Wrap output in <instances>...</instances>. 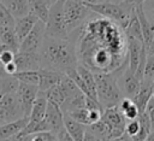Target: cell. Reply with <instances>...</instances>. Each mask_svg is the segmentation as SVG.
I'll list each match as a JSON object with an SVG mask.
<instances>
[{"instance_id":"cell-1","label":"cell","mask_w":154,"mask_h":141,"mask_svg":"<svg viewBox=\"0 0 154 141\" xmlns=\"http://www.w3.org/2000/svg\"><path fill=\"white\" fill-rule=\"evenodd\" d=\"M38 53L41 57V69L53 70L64 75L77 69L76 42L69 36L65 39L45 36Z\"/></svg>"},{"instance_id":"cell-2","label":"cell","mask_w":154,"mask_h":141,"mask_svg":"<svg viewBox=\"0 0 154 141\" xmlns=\"http://www.w3.org/2000/svg\"><path fill=\"white\" fill-rule=\"evenodd\" d=\"M128 66V61L120 67L111 72H97L95 74L96 81V95L100 105L103 108L119 105L120 100L124 98L118 84V78L122 72Z\"/></svg>"},{"instance_id":"cell-3","label":"cell","mask_w":154,"mask_h":141,"mask_svg":"<svg viewBox=\"0 0 154 141\" xmlns=\"http://www.w3.org/2000/svg\"><path fill=\"white\" fill-rule=\"evenodd\" d=\"M84 4L88 6V8L93 13L100 14L103 18L116 22L123 29L128 25L135 8V4L131 2L130 0H123L119 2L106 0L97 4H88V2H84Z\"/></svg>"},{"instance_id":"cell-4","label":"cell","mask_w":154,"mask_h":141,"mask_svg":"<svg viewBox=\"0 0 154 141\" xmlns=\"http://www.w3.org/2000/svg\"><path fill=\"white\" fill-rule=\"evenodd\" d=\"M64 19L67 34L81 27L90 13H93L88 6L79 0H64Z\"/></svg>"},{"instance_id":"cell-5","label":"cell","mask_w":154,"mask_h":141,"mask_svg":"<svg viewBox=\"0 0 154 141\" xmlns=\"http://www.w3.org/2000/svg\"><path fill=\"white\" fill-rule=\"evenodd\" d=\"M64 0H57L49 6L46 20V36L65 39L69 36L64 19Z\"/></svg>"},{"instance_id":"cell-6","label":"cell","mask_w":154,"mask_h":141,"mask_svg":"<svg viewBox=\"0 0 154 141\" xmlns=\"http://www.w3.org/2000/svg\"><path fill=\"white\" fill-rule=\"evenodd\" d=\"M0 117L5 123L24 117V112L16 92H10L0 96Z\"/></svg>"},{"instance_id":"cell-7","label":"cell","mask_w":154,"mask_h":141,"mask_svg":"<svg viewBox=\"0 0 154 141\" xmlns=\"http://www.w3.org/2000/svg\"><path fill=\"white\" fill-rule=\"evenodd\" d=\"M46 36V24L42 20H37L30 33L20 41L19 51L20 52H30V53H38L42 42Z\"/></svg>"},{"instance_id":"cell-8","label":"cell","mask_w":154,"mask_h":141,"mask_svg":"<svg viewBox=\"0 0 154 141\" xmlns=\"http://www.w3.org/2000/svg\"><path fill=\"white\" fill-rule=\"evenodd\" d=\"M101 121H103L112 130V139L120 136L125 131L126 118L124 117L123 112L120 111L119 106H112L103 108L101 114Z\"/></svg>"},{"instance_id":"cell-9","label":"cell","mask_w":154,"mask_h":141,"mask_svg":"<svg viewBox=\"0 0 154 141\" xmlns=\"http://www.w3.org/2000/svg\"><path fill=\"white\" fill-rule=\"evenodd\" d=\"M16 93H17V96L20 101V105H22V108L24 112V117L29 118L34 100L36 99L37 93H38V86L19 82Z\"/></svg>"},{"instance_id":"cell-10","label":"cell","mask_w":154,"mask_h":141,"mask_svg":"<svg viewBox=\"0 0 154 141\" xmlns=\"http://www.w3.org/2000/svg\"><path fill=\"white\" fill-rule=\"evenodd\" d=\"M45 122L47 124L48 131H52L54 134H58L64 128V112L61 111L60 106L48 101L46 114H45Z\"/></svg>"},{"instance_id":"cell-11","label":"cell","mask_w":154,"mask_h":141,"mask_svg":"<svg viewBox=\"0 0 154 141\" xmlns=\"http://www.w3.org/2000/svg\"><path fill=\"white\" fill-rule=\"evenodd\" d=\"M13 61L16 63L18 71L40 70L41 69L40 53H30V52H20V51H18L14 54Z\"/></svg>"},{"instance_id":"cell-12","label":"cell","mask_w":154,"mask_h":141,"mask_svg":"<svg viewBox=\"0 0 154 141\" xmlns=\"http://www.w3.org/2000/svg\"><path fill=\"white\" fill-rule=\"evenodd\" d=\"M119 80L122 81V84H119V88H122V93L126 96L132 99L137 92L140 90L141 87V81L135 76L134 72H131L128 66L125 67V70L122 72V75L119 76Z\"/></svg>"},{"instance_id":"cell-13","label":"cell","mask_w":154,"mask_h":141,"mask_svg":"<svg viewBox=\"0 0 154 141\" xmlns=\"http://www.w3.org/2000/svg\"><path fill=\"white\" fill-rule=\"evenodd\" d=\"M135 12H136V16H137L140 25H141L144 46H146V48H148L154 39V24L152 22H149L147 18V16L143 11V2L135 4Z\"/></svg>"},{"instance_id":"cell-14","label":"cell","mask_w":154,"mask_h":141,"mask_svg":"<svg viewBox=\"0 0 154 141\" xmlns=\"http://www.w3.org/2000/svg\"><path fill=\"white\" fill-rule=\"evenodd\" d=\"M37 20L38 19L31 13H28L23 17L16 18V20H14V31H16L17 37H18L19 41H22L30 33V30L34 28V25L36 24Z\"/></svg>"},{"instance_id":"cell-15","label":"cell","mask_w":154,"mask_h":141,"mask_svg":"<svg viewBox=\"0 0 154 141\" xmlns=\"http://www.w3.org/2000/svg\"><path fill=\"white\" fill-rule=\"evenodd\" d=\"M152 84H153V82H150V81H142V82H141L140 90H138L137 94L132 98V101H134L135 105L137 106L140 113H142V112L146 111L147 104H148L149 99H150L152 95H153Z\"/></svg>"},{"instance_id":"cell-16","label":"cell","mask_w":154,"mask_h":141,"mask_svg":"<svg viewBox=\"0 0 154 141\" xmlns=\"http://www.w3.org/2000/svg\"><path fill=\"white\" fill-rule=\"evenodd\" d=\"M64 74L47 70V69H40V81H38V90L40 92H47L51 87L55 86L60 82Z\"/></svg>"},{"instance_id":"cell-17","label":"cell","mask_w":154,"mask_h":141,"mask_svg":"<svg viewBox=\"0 0 154 141\" xmlns=\"http://www.w3.org/2000/svg\"><path fill=\"white\" fill-rule=\"evenodd\" d=\"M77 74L81 76V78L83 80L84 84L87 86V89L89 92V96L97 100V95H96V81H95V74L88 69L87 66H84L83 64L78 63L77 65ZM99 101V100H97Z\"/></svg>"},{"instance_id":"cell-18","label":"cell","mask_w":154,"mask_h":141,"mask_svg":"<svg viewBox=\"0 0 154 141\" xmlns=\"http://www.w3.org/2000/svg\"><path fill=\"white\" fill-rule=\"evenodd\" d=\"M64 127L73 141H83L85 134V125L75 121L69 114L64 113Z\"/></svg>"},{"instance_id":"cell-19","label":"cell","mask_w":154,"mask_h":141,"mask_svg":"<svg viewBox=\"0 0 154 141\" xmlns=\"http://www.w3.org/2000/svg\"><path fill=\"white\" fill-rule=\"evenodd\" d=\"M47 102H48V100L46 98V94L43 92H40L38 90L37 96L34 100V104H32V107H31V112H30L29 119L30 121H42L45 118V114H46Z\"/></svg>"},{"instance_id":"cell-20","label":"cell","mask_w":154,"mask_h":141,"mask_svg":"<svg viewBox=\"0 0 154 141\" xmlns=\"http://www.w3.org/2000/svg\"><path fill=\"white\" fill-rule=\"evenodd\" d=\"M29 118L28 117H23L19 118L17 121H12V122H7L0 125V140L1 139H8L11 136H13L14 134L19 133L28 123Z\"/></svg>"},{"instance_id":"cell-21","label":"cell","mask_w":154,"mask_h":141,"mask_svg":"<svg viewBox=\"0 0 154 141\" xmlns=\"http://www.w3.org/2000/svg\"><path fill=\"white\" fill-rule=\"evenodd\" d=\"M19 43L20 41L17 37L14 28H0V45H4L17 53L19 51Z\"/></svg>"},{"instance_id":"cell-22","label":"cell","mask_w":154,"mask_h":141,"mask_svg":"<svg viewBox=\"0 0 154 141\" xmlns=\"http://www.w3.org/2000/svg\"><path fill=\"white\" fill-rule=\"evenodd\" d=\"M1 2L14 18H19L29 13V0H1Z\"/></svg>"},{"instance_id":"cell-23","label":"cell","mask_w":154,"mask_h":141,"mask_svg":"<svg viewBox=\"0 0 154 141\" xmlns=\"http://www.w3.org/2000/svg\"><path fill=\"white\" fill-rule=\"evenodd\" d=\"M85 130L99 137L101 141H108L112 139V130L111 128L101 119H99L95 123H91L89 125H85Z\"/></svg>"},{"instance_id":"cell-24","label":"cell","mask_w":154,"mask_h":141,"mask_svg":"<svg viewBox=\"0 0 154 141\" xmlns=\"http://www.w3.org/2000/svg\"><path fill=\"white\" fill-rule=\"evenodd\" d=\"M49 6L45 0H29V13L34 14L37 19L46 23L48 18Z\"/></svg>"},{"instance_id":"cell-25","label":"cell","mask_w":154,"mask_h":141,"mask_svg":"<svg viewBox=\"0 0 154 141\" xmlns=\"http://www.w3.org/2000/svg\"><path fill=\"white\" fill-rule=\"evenodd\" d=\"M118 106H119L120 111L123 112V114H124V117H125L126 119L131 121V119L138 118L140 111H138L137 106L135 105V102L132 101V99L124 96V98L120 100V102H119Z\"/></svg>"},{"instance_id":"cell-26","label":"cell","mask_w":154,"mask_h":141,"mask_svg":"<svg viewBox=\"0 0 154 141\" xmlns=\"http://www.w3.org/2000/svg\"><path fill=\"white\" fill-rule=\"evenodd\" d=\"M45 94H46V98L48 101H51L58 106H61L63 102L65 101V93L60 86V82L57 83L55 86L51 87L47 92H45Z\"/></svg>"},{"instance_id":"cell-27","label":"cell","mask_w":154,"mask_h":141,"mask_svg":"<svg viewBox=\"0 0 154 141\" xmlns=\"http://www.w3.org/2000/svg\"><path fill=\"white\" fill-rule=\"evenodd\" d=\"M19 82L36 84L38 86L40 81V70H26V71H18L13 75Z\"/></svg>"},{"instance_id":"cell-28","label":"cell","mask_w":154,"mask_h":141,"mask_svg":"<svg viewBox=\"0 0 154 141\" xmlns=\"http://www.w3.org/2000/svg\"><path fill=\"white\" fill-rule=\"evenodd\" d=\"M23 133L25 134H37V133H42V131H48L47 124L45 122V119L42 121H28L26 125L22 129Z\"/></svg>"},{"instance_id":"cell-29","label":"cell","mask_w":154,"mask_h":141,"mask_svg":"<svg viewBox=\"0 0 154 141\" xmlns=\"http://www.w3.org/2000/svg\"><path fill=\"white\" fill-rule=\"evenodd\" d=\"M16 18L0 0V28H14Z\"/></svg>"},{"instance_id":"cell-30","label":"cell","mask_w":154,"mask_h":141,"mask_svg":"<svg viewBox=\"0 0 154 141\" xmlns=\"http://www.w3.org/2000/svg\"><path fill=\"white\" fill-rule=\"evenodd\" d=\"M66 114H69L71 118H73L75 121L84 124V125H89L90 124V119H89V108L87 107H79V108H75L70 112H67Z\"/></svg>"},{"instance_id":"cell-31","label":"cell","mask_w":154,"mask_h":141,"mask_svg":"<svg viewBox=\"0 0 154 141\" xmlns=\"http://www.w3.org/2000/svg\"><path fill=\"white\" fill-rule=\"evenodd\" d=\"M153 80H154V52L153 53H147V60H146V66H144V72H143V80L142 81L153 82Z\"/></svg>"},{"instance_id":"cell-32","label":"cell","mask_w":154,"mask_h":141,"mask_svg":"<svg viewBox=\"0 0 154 141\" xmlns=\"http://www.w3.org/2000/svg\"><path fill=\"white\" fill-rule=\"evenodd\" d=\"M14 54H16V52H13L11 48H8L4 45H0V63L2 65L12 61L14 59Z\"/></svg>"},{"instance_id":"cell-33","label":"cell","mask_w":154,"mask_h":141,"mask_svg":"<svg viewBox=\"0 0 154 141\" xmlns=\"http://www.w3.org/2000/svg\"><path fill=\"white\" fill-rule=\"evenodd\" d=\"M138 131H140V122H138L137 118L126 122V125H125V133H126L128 135H130V136L132 137V136H135Z\"/></svg>"},{"instance_id":"cell-34","label":"cell","mask_w":154,"mask_h":141,"mask_svg":"<svg viewBox=\"0 0 154 141\" xmlns=\"http://www.w3.org/2000/svg\"><path fill=\"white\" fill-rule=\"evenodd\" d=\"M146 112L149 117V122H150V128H152V131H154V98L152 96L147 104V107H146Z\"/></svg>"},{"instance_id":"cell-35","label":"cell","mask_w":154,"mask_h":141,"mask_svg":"<svg viewBox=\"0 0 154 141\" xmlns=\"http://www.w3.org/2000/svg\"><path fill=\"white\" fill-rule=\"evenodd\" d=\"M32 135L34 134H25V133H23L20 130L19 133H17L13 136H11V140L12 141H31Z\"/></svg>"},{"instance_id":"cell-36","label":"cell","mask_w":154,"mask_h":141,"mask_svg":"<svg viewBox=\"0 0 154 141\" xmlns=\"http://www.w3.org/2000/svg\"><path fill=\"white\" fill-rule=\"evenodd\" d=\"M57 137H58V141H73V139L70 136V134L66 131L65 127L57 134Z\"/></svg>"},{"instance_id":"cell-37","label":"cell","mask_w":154,"mask_h":141,"mask_svg":"<svg viewBox=\"0 0 154 141\" xmlns=\"http://www.w3.org/2000/svg\"><path fill=\"white\" fill-rule=\"evenodd\" d=\"M4 67H5V71L8 74V75H11V76H13L16 72H18V69H17V65H16V63L12 60V61H10V63H7V64H5L4 65Z\"/></svg>"},{"instance_id":"cell-38","label":"cell","mask_w":154,"mask_h":141,"mask_svg":"<svg viewBox=\"0 0 154 141\" xmlns=\"http://www.w3.org/2000/svg\"><path fill=\"white\" fill-rule=\"evenodd\" d=\"M47 136H48V131H42V133H37L32 135L31 141H47Z\"/></svg>"},{"instance_id":"cell-39","label":"cell","mask_w":154,"mask_h":141,"mask_svg":"<svg viewBox=\"0 0 154 141\" xmlns=\"http://www.w3.org/2000/svg\"><path fill=\"white\" fill-rule=\"evenodd\" d=\"M108 141H132V137H131L130 135H128V134L124 131L120 136L113 137V139H111V140H108Z\"/></svg>"},{"instance_id":"cell-40","label":"cell","mask_w":154,"mask_h":141,"mask_svg":"<svg viewBox=\"0 0 154 141\" xmlns=\"http://www.w3.org/2000/svg\"><path fill=\"white\" fill-rule=\"evenodd\" d=\"M83 141H101L99 137H96L95 135H93L91 133H89L88 130H85V134H84V140Z\"/></svg>"},{"instance_id":"cell-41","label":"cell","mask_w":154,"mask_h":141,"mask_svg":"<svg viewBox=\"0 0 154 141\" xmlns=\"http://www.w3.org/2000/svg\"><path fill=\"white\" fill-rule=\"evenodd\" d=\"M6 76H8V74L5 71V67H4V65L0 63V78H2V77H6Z\"/></svg>"},{"instance_id":"cell-42","label":"cell","mask_w":154,"mask_h":141,"mask_svg":"<svg viewBox=\"0 0 154 141\" xmlns=\"http://www.w3.org/2000/svg\"><path fill=\"white\" fill-rule=\"evenodd\" d=\"M82 2H88V4H97V2H102V1H106V0H79Z\"/></svg>"},{"instance_id":"cell-43","label":"cell","mask_w":154,"mask_h":141,"mask_svg":"<svg viewBox=\"0 0 154 141\" xmlns=\"http://www.w3.org/2000/svg\"><path fill=\"white\" fill-rule=\"evenodd\" d=\"M146 49H147V53H153V52H154V39H153L152 43L149 45V47L146 48Z\"/></svg>"},{"instance_id":"cell-44","label":"cell","mask_w":154,"mask_h":141,"mask_svg":"<svg viewBox=\"0 0 154 141\" xmlns=\"http://www.w3.org/2000/svg\"><path fill=\"white\" fill-rule=\"evenodd\" d=\"M146 141H154V131H150L149 133V135L147 136Z\"/></svg>"},{"instance_id":"cell-45","label":"cell","mask_w":154,"mask_h":141,"mask_svg":"<svg viewBox=\"0 0 154 141\" xmlns=\"http://www.w3.org/2000/svg\"><path fill=\"white\" fill-rule=\"evenodd\" d=\"M131 2H134V4H137V2H144L146 0H130Z\"/></svg>"},{"instance_id":"cell-46","label":"cell","mask_w":154,"mask_h":141,"mask_svg":"<svg viewBox=\"0 0 154 141\" xmlns=\"http://www.w3.org/2000/svg\"><path fill=\"white\" fill-rule=\"evenodd\" d=\"M152 90H153V98H154V80H153V84H152Z\"/></svg>"},{"instance_id":"cell-47","label":"cell","mask_w":154,"mask_h":141,"mask_svg":"<svg viewBox=\"0 0 154 141\" xmlns=\"http://www.w3.org/2000/svg\"><path fill=\"white\" fill-rule=\"evenodd\" d=\"M0 141H12V140H11V137H8V139H1Z\"/></svg>"},{"instance_id":"cell-48","label":"cell","mask_w":154,"mask_h":141,"mask_svg":"<svg viewBox=\"0 0 154 141\" xmlns=\"http://www.w3.org/2000/svg\"><path fill=\"white\" fill-rule=\"evenodd\" d=\"M4 123H5V122H4V121H2V118L0 117V125H1V124H4Z\"/></svg>"},{"instance_id":"cell-49","label":"cell","mask_w":154,"mask_h":141,"mask_svg":"<svg viewBox=\"0 0 154 141\" xmlns=\"http://www.w3.org/2000/svg\"><path fill=\"white\" fill-rule=\"evenodd\" d=\"M112 1H114V2H119V1H123V0H112Z\"/></svg>"},{"instance_id":"cell-50","label":"cell","mask_w":154,"mask_h":141,"mask_svg":"<svg viewBox=\"0 0 154 141\" xmlns=\"http://www.w3.org/2000/svg\"><path fill=\"white\" fill-rule=\"evenodd\" d=\"M153 17H154V12H153Z\"/></svg>"}]
</instances>
